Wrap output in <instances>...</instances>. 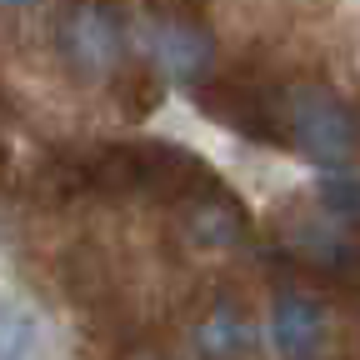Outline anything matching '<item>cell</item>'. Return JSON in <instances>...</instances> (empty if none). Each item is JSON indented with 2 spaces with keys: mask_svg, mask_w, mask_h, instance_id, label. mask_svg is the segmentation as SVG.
<instances>
[{
  "mask_svg": "<svg viewBox=\"0 0 360 360\" xmlns=\"http://www.w3.org/2000/svg\"><path fill=\"white\" fill-rule=\"evenodd\" d=\"M260 350V326L240 305H215L195 326V355L200 360H250Z\"/></svg>",
  "mask_w": 360,
  "mask_h": 360,
  "instance_id": "obj_6",
  "label": "cell"
},
{
  "mask_svg": "<svg viewBox=\"0 0 360 360\" xmlns=\"http://www.w3.org/2000/svg\"><path fill=\"white\" fill-rule=\"evenodd\" d=\"M135 40H141L146 60L170 85H186V80L210 70V40L195 25H186V20H141L135 25Z\"/></svg>",
  "mask_w": 360,
  "mask_h": 360,
  "instance_id": "obj_3",
  "label": "cell"
},
{
  "mask_svg": "<svg viewBox=\"0 0 360 360\" xmlns=\"http://www.w3.org/2000/svg\"><path fill=\"white\" fill-rule=\"evenodd\" d=\"M191 245L195 250H231L236 245V220L220 205H200L191 215Z\"/></svg>",
  "mask_w": 360,
  "mask_h": 360,
  "instance_id": "obj_9",
  "label": "cell"
},
{
  "mask_svg": "<svg viewBox=\"0 0 360 360\" xmlns=\"http://www.w3.org/2000/svg\"><path fill=\"white\" fill-rule=\"evenodd\" d=\"M60 56H65V65L75 70V75H85V80H105L115 65H120V56H125V35H120V25L101 11V6H90V0H80V6H70L65 15H60Z\"/></svg>",
  "mask_w": 360,
  "mask_h": 360,
  "instance_id": "obj_2",
  "label": "cell"
},
{
  "mask_svg": "<svg viewBox=\"0 0 360 360\" xmlns=\"http://www.w3.org/2000/svg\"><path fill=\"white\" fill-rule=\"evenodd\" d=\"M60 335L35 300L6 295V315H0V360H56Z\"/></svg>",
  "mask_w": 360,
  "mask_h": 360,
  "instance_id": "obj_5",
  "label": "cell"
},
{
  "mask_svg": "<svg viewBox=\"0 0 360 360\" xmlns=\"http://www.w3.org/2000/svg\"><path fill=\"white\" fill-rule=\"evenodd\" d=\"M30 6H40V0H6V11H30Z\"/></svg>",
  "mask_w": 360,
  "mask_h": 360,
  "instance_id": "obj_10",
  "label": "cell"
},
{
  "mask_svg": "<svg viewBox=\"0 0 360 360\" xmlns=\"http://www.w3.org/2000/svg\"><path fill=\"white\" fill-rule=\"evenodd\" d=\"M265 335H270V345H276L281 360H321L326 340H330V321H326V310L315 305L310 295L285 290V295L270 300Z\"/></svg>",
  "mask_w": 360,
  "mask_h": 360,
  "instance_id": "obj_4",
  "label": "cell"
},
{
  "mask_svg": "<svg viewBox=\"0 0 360 360\" xmlns=\"http://www.w3.org/2000/svg\"><path fill=\"white\" fill-rule=\"evenodd\" d=\"M315 210H326L340 225H360V170L355 165H326L315 170Z\"/></svg>",
  "mask_w": 360,
  "mask_h": 360,
  "instance_id": "obj_7",
  "label": "cell"
},
{
  "mask_svg": "<svg viewBox=\"0 0 360 360\" xmlns=\"http://www.w3.org/2000/svg\"><path fill=\"white\" fill-rule=\"evenodd\" d=\"M290 125H295V141H300L305 160H315V170L350 165L355 120L335 96H326V90H295L290 96Z\"/></svg>",
  "mask_w": 360,
  "mask_h": 360,
  "instance_id": "obj_1",
  "label": "cell"
},
{
  "mask_svg": "<svg viewBox=\"0 0 360 360\" xmlns=\"http://www.w3.org/2000/svg\"><path fill=\"white\" fill-rule=\"evenodd\" d=\"M345 225L340 220H330L326 210H315L310 220H300L295 231H290V240H295V250L300 255H310V260H345Z\"/></svg>",
  "mask_w": 360,
  "mask_h": 360,
  "instance_id": "obj_8",
  "label": "cell"
}]
</instances>
